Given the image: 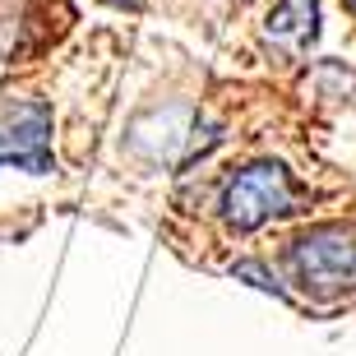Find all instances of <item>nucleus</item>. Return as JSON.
<instances>
[{
	"instance_id": "nucleus-2",
	"label": "nucleus",
	"mask_w": 356,
	"mask_h": 356,
	"mask_svg": "<svg viewBox=\"0 0 356 356\" xmlns=\"http://www.w3.org/2000/svg\"><path fill=\"white\" fill-rule=\"evenodd\" d=\"M296 204V185H291L287 167L282 162H254L236 181L227 185L222 195V218L227 227H236V232H254V227H264L268 218H282L291 213Z\"/></svg>"
},
{
	"instance_id": "nucleus-4",
	"label": "nucleus",
	"mask_w": 356,
	"mask_h": 356,
	"mask_svg": "<svg viewBox=\"0 0 356 356\" xmlns=\"http://www.w3.org/2000/svg\"><path fill=\"white\" fill-rule=\"evenodd\" d=\"M264 38L287 56L310 51V42L319 38V5L315 0H282V5L268 14Z\"/></svg>"
},
{
	"instance_id": "nucleus-7",
	"label": "nucleus",
	"mask_w": 356,
	"mask_h": 356,
	"mask_svg": "<svg viewBox=\"0 0 356 356\" xmlns=\"http://www.w3.org/2000/svg\"><path fill=\"white\" fill-rule=\"evenodd\" d=\"M347 10H352V14H356V0H347Z\"/></svg>"
},
{
	"instance_id": "nucleus-3",
	"label": "nucleus",
	"mask_w": 356,
	"mask_h": 356,
	"mask_svg": "<svg viewBox=\"0 0 356 356\" xmlns=\"http://www.w3.org/2000/svg\"><path fill=\"white\" fill-rule=\"evenodd\" d=\"M47 134L51 111L42 102H10L0 111V162H19L33 172H47Z\"/></svg>"
},
{
	"instance_id": "nucleus-6",
	"label": "nucleus",
	"mask_w": 356,
	"mask_h": 356,
	"mask_svg": "<svg viewBox=\"0 0 356 356\" xmlns=\"http://www.w3.org/2000/svg\"><path fill=\"white\" fill-rule=\"evenodd\" d=\"M106 5H120V10H139V0H106Z\"/></svg>"
},
{
	"instance_id": "nucleus-5",
	"label": "nucleus",
	"mask_w": 356,
	"mask_h": 356,
	"mask_svg": "<svg viewBox=\"0 0 356 356\" xmlns=\"http://www.w3.org/2000/svg\"><path fill=\"white\" fill-rule=\"evenodd\" d=\"M232 273H236V277H250L254 287H264V291H277V277H268V273H264L259 264H236Z\"/></svg>"
},
{
	"instance_id": "nucleus-1",
	"label": "nucleus",
	"mask_w": 356,
	"mask_h": 356,
	"mask_svg": "<svg viewBox=\"0 0 356 356\" xmlns=\"http://www.w3.org/2000/svg\"><path fill=\"white\" fill-rule=\"evenodd\" d=\"M291 273L315 296H338L356 287V232L347 227H315L291 245Z\"/></svg>"
}]
</instances>
